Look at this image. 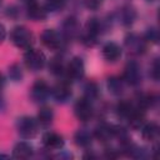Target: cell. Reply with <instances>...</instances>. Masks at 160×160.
Masks as SVG:
<instances>
[{
  "label": "cell",
  "mask_w": 160,
  "mask_h": 160,
  "mask_svg": "<svg viewBox=\"0 0 160 160\" xmlns=\"http://www.w3.org/2000/svg\"><path fill=\"white\" fill-rule=\"evenodd\" d=\"M144 118H145L144 109H140L139 106H135L132 112L128 116V120H129V124H130L131 128L139 129L142 125V122H144Z\"/></svg>",
  "instance_id": "cell-16"
},
{
  "label": "cell",
  "mask_w": 160,
  "mask_h": 160,
  "mask_svg": "<svg viewBox=\"0 0 160 160\" xmlns=\"http://www.w3.org/2000/svg\"><path fill=\"white\" fill-rule=\"evenodd\" d=\"M102 1H104V0H84V4H85V6H86L88 9H90V10H96L98 8L101 6Z\"/></svg>",
  "instance_id": "cell-29"
},
{
  "label": "cell",
  "mask_w": 160,
  "mask_h": 160,
  "mask_svg": "<svg viewBox=\"0 0 160 160\" xmlns=\"http://www.w3.org/2000/svg\"><path fill=\"white\" fill-rule=\"evenodd\" d=\"M11 40L20 49H30L32 40H34V36L28 28L16 26L11 31Z\"/></svg>",
  "instance_id": "cell-1"
},
{
  "label": "cell",
  "mask_w": 160,
  "mask_h": 160,
  "mask_svg": "<svg viewBox=\"0 0 160 160\" xmlns=\"http://www.w3.org/2000/svg\"><path fill=\"white\" fill-rule=\"evenodd\" d=\"M62 32L68 39H74L80 34V26L75 18H68L62 22Z\"/></svg>",
  "instance_id": "cell-14"
},
{
  "label": "cell",
  "mask_w": 160,
  "mask_h": 160,
  "mask_svg": "<svg viewBox=\"0 0 160 160\" xmlns=\"http://www.w3.org/2000/svg\"><path fill=\"white\" fill-rule=\"evenodd\" d=\"M28 16L34 20V21H41V20H45L46 16H48V11L45 10L44 6L39 5L36 1H32V2H29L28 4Z\"/></svg>",
  "instance_id": "cell-12"
},
{
  "label": "cell",
  "mask_w": 160,
  "mask_h": 160,
  "mask_svg": "<svg viewBox=\"0 0 160 160\" xmlns=\"http://www.w3.org/2000/svg\"><path fill=\"white\" fill-rule=\"evenodd\" d=\"M84 94H85V99L92 101L94 99L98 98L99 90H98V85L94 81H89L85 86H84Z\"/></svg>",
  "instance_id": "cell-24"
},
{
  "label": "cell",
  "mask_w": 160,
  "mask_h": 160,
  "mask_svg": "<svg viewBox=\"0 0 160 160\" xmlns=\"http://www.w3.org/2000/svg\"><path fill=\"white\" fill-rule=\"evenodd\" d=\"M135 18H136V11H135L134 8L125 6L124 9H121V11H120V20H121V22L124 25L132 24L134 20H135Z\"/></svg>",
  "instance_id": "cell-20"
},
{
  "label": "cell",
  "mask_w": 160,
  "mask_h": 160,
  "mask_svg": "<svg viewBox=\"0 0 160 160\" xmlns=\"http://www.w3.org/2000/svg\"><path fill=\"white\" fill-rule=\"evenodd\" d=\"M50 95V89L48 86V84L44 80H38L34 82L31 91H30V96L35 102H42L48 99V96Z\"/></svg>",
  "instance_id": "cell-7"
},
{
  "label": "cell",
  "mask_w": 160,
  "mask_h": 160,
  "mask_svg": "<svg viewBox=\"0 0 160 160\" xmlns=\"http://www.w3.org/2000/svg\"><path fill=\"white\" fill-rule=\"evenodd\" d=\"M9 156L8 155H2V154H0V159H8Z\"/></svg>",
  "instance_id": "cell-34"
},
{
  "label": "cell",
  "mask_w": 160,
  "mask_h": 160,
  "mask_svg": "<svg viewBox=\"0 0 160 160\" xmlns=\"http://www.w3.org/2000/svg\"><path fill=\"white\" fill-rule=\"evenodd\" d=\"M42 144L49 150H59L64 146V139L56 132L48 131L42 135Z\"/></svg>",
  "instance_id": "cell-10"
},
{
  "label": "cell",
  "mask_w": 160,
  "mask_h": 160,
  "mask_svg": "<svg viewBox=\"0 0 160 160\" xmlns=\"http://www.w3.org/2000/svg\"><path fill=\"white\" fill-rule=\"evenodd\" d=\"M41 41H42V44L46 48L52 49V50H58L61 46V38L52 29H46V30L42 31V34H41Z\"/></svg>",
  "instance_id": "cell-8"
},
{
  "label": "cell",
  "mask_w": 160,
  "mask_h": 160,
  "mask_svg": "<svg viewBox=\"0 0 160 160\" xmlns=\"http://www.w3.org/2000/svg\"><path fill=\"white\" fill-rule=\"evenodd\" d=\"M38 120L42 125H50L54 120V111L50 108H41L38 112Z\"/></svg>",
  "instance_id": "cell-22"
},
{
  "label": "cell",
  "mask_w": 160,
  "mask_h": 160,
  "mask_svg": "<svg viewBox=\"0 0 160 160\" xmlns=\"http://www.w3.org/2000/svg\"><path fill=\"white\" fill-rule=\"evenodd\" d=\"M6 38V30H5V26L2 24H0V44L5 40Z\"/></svg>",
  "instance_id": "cell-31"
},
{
  "label": "cell",
  "mask_w": 160,
  "mask_h": 160,
  "mask_svg": "<svg viewBox=\"0 0 160 160\" xmlns=\"http://www.w3.org/2000/svg\"><path fill=\"white\" fill-rule=\"evenodd\" d=\"M102 56L108 61H116L121 56V49L116 42H106L102 46Z\"/></svg>",
  "instance_id": "cell-13"
},
{
  "label": "cell",
  "mask_w": 160,
  "mask_h": 160,
  "mask_svg": "<svg viewBox=\"0 0 160 160\" xmlns=\"http://www.w3.org/2000/svg\"><path fill=\"white\" fill-rule=\"evenodd\" d=\"M146 1H154V0H146Z\"/></svg>",
  "instance_id": "cell-36"
},
{
  "label": "cell",
  "mask_w": 160,
  "mask_h": 160,
  "mask_svg": "<svg viewBox=\"0 0 160 160\" xmlns=\"http://www.w3.org/2000/svg\"><path fill=\"white\" fill-rule=\"evenodd\" d=\"M50 92L56 101L65 102L71 96V88L66 81H60L50 90Z\"/></svg>",
  "instance_id": "cell-9"
},
{
  "label": "cell",
  "mask_w": 160,
  "mask_h": 160,
  "mask_svg": "<svg viewBox=\"0 0 160 160\" xmlns=\"http://www.w3.org/2000/svg\"><path fill=\"white\" fill-rule=\"evenodd\" d=\"M16 130L22 138H32L38 131V124L30 116H21L16 121Z\"/></svg>",
  "instance_id": "cell-3"
},
{
  "label": "cell",
  "mask_w": 160,
  "mask_h": 160,
  "mask_svg": "<svg viewBox=\"0 0 160 160\" xmlns=\"http://www.w3.org/2000/svg\"><path fill=\"white\" fill-rule=\"evenodd\" d=\"M108 88L109 90L114 94V95H120L124 90V84H122V80L120 78H116V76H111L108 79Z\"/></svg>",
  "instance_id": "cell-21"
},
{
  "label": "cell",
  "mask_w": 160,
  "mask_h": 160,
  "mask_svg": "<svg viewBox=\"0 0 160 160\" xmlns=\"http://www.w3.org/2000/svg\"><path fill=\"white\" fill-rule=\"evenodd\" d=\"M64 6H65V0H46L44 8L46 11L56 12V11L61 10Z\"/></svg>",
  "instance_id": "cell-26"
},
{
  "label": "cell",
  "mask_w": 160,
  "mask_h": 160,
  "mask_svg": "<svg viewBox=\"0 0 160 160\" xmlns=\"http://www.w3.org/2000/svg\"><path fill=\"white\" fill-rule=\"evenodd\" d=\"M125 45L129 49V51L134 52V54H141L145 51V39L140 38L139 35L135 34H130L126 36L125 39Z\"/></svg>",
  "instance_id": "cell-11"
},
{
  "label": "cell",
  "mask_w": 160,
  "mask_h": 160,
  "mask_svg": "<svg viewBox=\"0 0 160 160\" xmlns=\"http://www.w3.org/2000/svg\"><path fill=\"white\" fill-rule=\"evenodd\" d=\"M2 108H4V101H2V99L0 98V110H1Z\"/></svg>",
  "instance_id": "cell-33"
},
{
  "label": "cell",
  "mask_w": 160,
  "mask_h": 160,
  "mask_svg": "<svg viewBox=\"0 0 160 160\" xmlns=\"http://www.w3.org/2000/svg\"><path fill=\"white\" fill-rule=\"evenodd\" d=\"M122 80L126 81L130 85H138L141 81V71H140V66L136 61H129L124 69V75H122Z\"/></svg>",
  "instance_id": "cell-4"
},
{
  "label": "cell",
  "mask_w": 160,
  "mask_h": 160,
  "mask_svg": "<svg viewBox=\"0 0 160 160\" xmlns=\"http://www.w3.org/2000/svg\"><path fill=\"white\" fill-rule=\"evenodd\" d=\"M134 109H135V106H134L130 101H121V102H119L118 106H116L118 114H119L121 118H125V119H128V116L132 112Z\"/></svg>",
  "instance_id": "cell-23"
},
{
  "label": "cell",
  "mask_w": 160,
  "mask_h": 160,
  "mask_svg": "<svg viewBox=\"0 0 160 160\" xmlns=\"http://www.w3.org/2000/svg\"><path fill=\"white\" fill-rule=\"evenodd\" d=\"M142 138L148 141H154L159 136V126L155 122H149L142 126Z\"/></svg>",
  "instance_id": "cell-18"
},
{
  "label": "cell",
  "mask_w": 160,
  "mask_h": 160,
  "mask_svg": "<svg viewBox=\"0 0 160 160\" xmlns=\"http://www.w3.org/2000/svg\"><path fill=\"white\" fill-rule=\"evenodd\" d=\"M94 135H95V138H96L99 141H101V142H106V141H109V140L112 138L111 126L102 124V125H100V126H98V128L95 129Z\"/></svg>",
  "instance_id": "cell-19"
},
{
  "label": "cell",
  "mask_w": 160,
  "mask_h": 160,
  "mask_svg": "<svg viewBox=\"0 0 160 160\" xmlns=\"http://www.w3.org/2000/svg\"><path fill=\"white\" fill-rule=\"evenodd\" d=\"M24 1H25V2H28V4H29V2H32V1H35V0H24Z\"/></svg>",
  "instance_id": "cell-35"
},
{
  "label": "cell",
  "mask_w": 160,
  "mask_h": 160,
  "mask_svg": "<svg viewBox=\"0 0 160 160\" xmlns=\"http://www.w3.org/2000/svg\"><path fill=\"white\" fill-rule=\"evenodd\" d=\"M65 71L70 79H74V80L81 79L85 72V65H84L82 59L78 58V56L72 58L70 60V62L68 64V66L65 68Z\"/></svg>",
  "instance_id": "cell-6"
},
{
  "label": "cell",
  "mask_w": 160,
  "mask_h": 160,
  "mask_svg": "<svg viewBox=\"0 0 160 160\" xmlns=\"http://www.w3.org/2000/svg\"><path fill=\"white\" fill-rule=\"evenodd\" d=\"M159 69H160V66H159V60L158 59H155V61L152 62V70H151V76L154 78V80H159Z\"/></svg>",
  "instance_id": "cell-30"
},
{
  "label": "cell",
  "mask_w": 160,
  "mask_h": 160,
  "mask_svg": "<svg viewBox=\"0 0 160 160\" xmlns=\"http://www.w3.org/2000/svg\"><path fill=\"white\" fill-rule=\"evenodd\" d=\"M49 69H50V71L52 74L60 75V74H62L65 71V65H64V62H62V60L60 58H54L49 64Z\"/></svg>",
  "instance_id": "cell-25"
},
{
  "label": "cell",
  "mask_w": 160,
  "mask_h": 160,
  "mask_svg": "<svg viewBox=\"0 0 160 160\" xmlns=\"http://www.w3.org/2000/svg\"><path fill=\"white\" fill-rule=\"evenodd\" d=\"M74 140H75V144L78 146H81V148H86L91 144L92 141V135L85 130V129H80L75 132V136H74Z\"/></svg>",
  "instance_id": "cell-17"
},
{
  "label": "cell",
  "mask_w": 160,
  "mask_h": 160,
  "mask_svg": "<svg viewBox=\"0 0 160 160\" xmlns=\"http://www.w3.org/2000/svg\"><path fill=\"white\" fill-rule=\"evenodd\" d=\"M145 40L150 42H158L159 41V31L155 28H150L145 32Z\"/></svg>",
  "instance_id": "cell-28"
},
{
  "label": "cell",
  "mask_w": 160,
  "mask_h": 160,
  "mask_svg": "<svg viewBox=\"0 0 160 160\" xmlns=\"http://www.w3.org/2000/svg\"><path fill=\"white\" fill-rule=\"evenodd\" d=\"M74 111H75V115L76 118L80 120V121H88L92 118V114H94V109H92V105H91V101L82 98V99H79L75 104V108H74Z\"/></svg>",
  "instance_id": "cell-5"
},
{
  "label": "cell",
  "mask_w": 160,
  "mask_h": 160,
  "mask_svg": "<svg viewBox=\"0 0 160 160\" xmlns=\"http://www.w3.org/2000/svg\"><path fill=\"white\" fill-rule=\"evenodd\" d=\"M9 78L18 82V81H21L22 79V70H21V66L19 64H12L10 68H9Z\"/></svg>",
  "instance_id": "cell-27"
},
{
  "label": "cell",
  "mask_w": 160,
  "mask_h": 160,
  "mask_svg": "<svg viewBox=\"0 0 160 160\" xmlns=\"http://www.w3.org/2000/svg\"><path fill=\"white\" fill-rule=\"evenodd\" d=\"M32 155V146L26 141H20L14 146L12 156L15 159H28Z\"/></svg>",
  "instance_id": "cell-15"
},
{
  "label": "cell",
  "mask_w": 160,
  "mask_h": 160,
  "mask_svg": "<svg viewBox=\"0 0 160 160\" xmlns=\"http://www.w3.org/2000/svg\"><path fill=\"white\" fill-rule=\"evenodd\" d=\"M24 61H25V65L28 69H30L32 71H38L44 68L46 58H45L44 52L38 49H28L26 54L24 55Z\"/></svg>",
  "instance_id": "cell-2"
},
{
  "label": "cell",
  "mask_w": 160,
  "mask_h": 160,
  "mask_svg": "<svg viewBox=\"0 0 160 160\" xmlns=\"http://www.w3.org/2000/svg\"><path fill=\"white\" fill-rule=\"evenodd\" d=\"M4 86V78H2V75L0 74V89Z\"/></svg>",
  "instance_id": "cell-32"
}]
</instances>
